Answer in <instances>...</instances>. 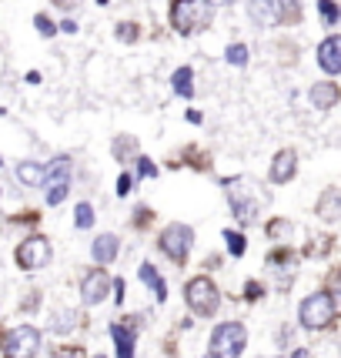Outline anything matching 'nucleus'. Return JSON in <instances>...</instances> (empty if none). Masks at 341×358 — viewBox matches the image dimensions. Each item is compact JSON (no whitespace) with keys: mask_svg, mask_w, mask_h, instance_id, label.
Returning <instances> with one entry per match:
<instances>
[{"mask_svg":"<svg viewBox=\"0 0 341 358\" xmlns=\"http://www.w3.org/2000/svg\"><path fill=\"white\" fill-rule=\"evenodd\" d=\"M335 315H338V308H335V295H331V292H314V295H308L301 301V308H298V318H301V325L308 328V331L328 328L335 322Z\"/></svg>","mask_w":341,"mask_h":358,"instance_id":"obj_1","label":"nucleus"},{"mask_svg":"<svg viewBox=\"0 0 341 358\" xmlns=\"http://www.w3.org/2000/svg\"><path fill=\"white\" fill-rule=\"evenodd\" d=\"M170 24L177 34H198L211 24V3L208 0H177L170 10Z\"/></svg>","mask_w":341,"mask_h":358,"instance_id":"obj_2","label":"nucleus"},{"mask_svg":"<svg viewBox=\"0 0 341 358\" xmlns=\"http://www.w3.org/2000/svg\"><path fill=\"white\" fill-rule=\"evenodd\" d=\"M248 345V331L241 322H224L211 335V358H241Z\"/></svg>","mask_w":341,"mask_h":358,"instance_id":"obj_3","label":"nucleus"},{"mask_svg":"<svg viewBox=\"0 0 341 358\" xmlns=\"http://www.w3.org/2000/svg\"><path fill=\"white\" fill-rule=\"evenodd\" d=\"M184 298H187V308L194 315H201V318H211L217 312V305H221V295H217L215 281L211 278H191L184 288Z\"/></svg>","mask_w":341,"mask_h":358,"instance_id":"obj_4","label":"nucleus"},{"mask_svg":"<svg viewBox=\"0 0 341 358\" xmlns=\"http://www.w3.org/2000/svg\"><path fill=\"white\" fill-rule=\"evenodd\" d=\"M191 245H194V228H191V224H168V228L161 231V251L168 255L170 262H177V265L187 262Z\"/></svg>","mask_w":341,"mask_h":358,"instance_id":"obj_5","label":"nucleus"},{"mask_svg":"<svg viewBox=\"0 0 341 358\" xmlns=\"http://www.w3.org/2000/svg\"><path fill=\"white\" fill-rule=\"evenodd\" d=\"M3 352H7V358H37V352H41V331L34 325L10 328L7 338H3Z\"/></svg>","mask_w":341,"mask_h":358,"instance_id":"obj_6","label":"nucleus"},{"mask_svg":"<svg viewBox=\"0 0 341 358\" xmlns=\"http://www.w3.org/2000/svg\"><path fill=\"white\" fill-rule=\"evenodd\" d=\"M44 194H47V204H61L71 191V157H57L44 174Z\"/></svg>","mask_w":341,"mask_h":358,"instance_id":"obj_7","label":"nucleus"},{"mask_svg":"<svg viewBox=\"0 0 341 358\" xmlns=\"http://www.w3.org/2000/svg\"><path fill=\"white\" fill-rule=\"evenodd\" d=\"M50 262V241L41 238V234H34L27 241H20V248H17V265L27 268V271H37V268H44Z\"/></svg>","mask_w":341,"mask_h":358,"instance_id":"obj_8","label":"nucleus"},{"mask_svg":"<svg viewBox=\"0 0 341 358\" xmlns=\"http://www.w3.org/2000/svg\"><path fill=\"white\" fill-rule=\"evenodd\" d=\"M108 292H110V275L108 271H87L84 275V281H80V298L87 301V305H101L104 298H108Z\"/></svg>","mask_w":341,"mask_h":358,"instance_id":"obj_9","label":"nucleus"},{"mask_svg":"<svg viewBox=\"0 0 341 358\" xmlns=\"http://www.w3.org/2000/svg\"><path fill=\"white\" fill-rule=\"evenodd\" d=\"M248 17L258 24V27H278V24H281L278 0H251V3H248Z\"/></svg>","mask_w":341,"mask_h":358,"instance_id":"obj_10","label":"nucleus"},{"mask_svg":"<svg viewBox=\"0 0 341 358\" xmlns=\"http://www.w3.org/2000/svg\"><path fill=\"white\" fill-rule=\"evenodd\" d=\"M298 171V155L288 148V151H278L275 155V164H271V181L275 185H284V181H291Z\"/></svg>","mask_w":341,"mask_h":358,"instance_id":"obj_11","label":"nucleus"},{"mask_svg":"<svg viewBox=\"0 0 341 358\" xmlns=\"http://www.w3.org/2000/svg\"><path fill=\"white\" fill-rule=\"evenodd\" d=\"M318 64H321V71H325V74H338L341 71V41L335 37V34L318 47Z\"/></svg>","mask_w":341,"mask_h":358,"instance_id":"obj_12","label":"nucleus"},{"mask_svg":"<svg viewBox=\"0 0 341 358\" xmlns=\"http://www.w3.org/2000/svg\"><path fill=\"white\" fill-rule=\"evenodd\" d=\"M117 251H121V245H117L114 234H101V238H94V245H91V255L97 265H110L117 258Z\"/></svg>","mask_w":341,"mask_h":358,"instance_id":"obj_13","label":"nucleus"},{"mask_svg":"<svg viewBox=\"0 0 341 358\" xmlns=\"http://www.w3.org/2000/svg\"><path fill=\"white\" fill-rule=\"evenodd\" d=\"M311 104L318 110H331L338 104V84H331V80L314 84V87H311Z\"/></svg>","mask_w":341,"mask_h":358,"instance_id":"obj_14","label":"nucleus"},{"mask_svg":"<svg viewBox=\"0 0 341 358\" xmlns=\"http://www.w3.org/2000/svg\"><path fill=\"white\" fill-rule=\"evenodd\" d=\"M17 181L27 187H41L44 185V174H47V164H37V161H20L17 164Z\"/></svg>","mask_w":341,"mask_h":358,"instance_id":"obj_15","label":"nucleus"},{"mask_svg":"<svg viewBox=\"0 0 341 358\" xmlns=\"http://www.w3.org/2000/svg\"><path fill=\"white\" fill-rule=\"evenodd\" d=\"M318 218H325V221L341 218V194L335 187H328L325 194H321V201H318Z\"/></svg>","mask_w":341,"mask_h":358,"instance_id":"obj_16","label":"nucleus"},{"mask_svg":"<svg viewBox=\"0 0 341 358\" xmlns=\"http://www.w3.org/2000/svg\"><path fill=\"white\" fill-rule=\"evenodd\" d=\"M140 281L154 288L157 301H164V298H168V288H164V281H161V275H157V268L151 265V262H147V265H140Z\"/></svg>","mask_w":341,"mask_h":358,"instance_id":"obj_17","label":"nucleus"},{"mask_svg":"<svg viewBox=\"0 0 341 358\" xmlns=\"http://www.w3.org/2000/svg\"><path fill=\"white\" fill-rule=\"evenodd\" d=\"M110 335H114V342H117V358H134V338L124 331V325H114Z\"/></svg>","mask_w":341,"mask_h":358,"instance_id":"obj_18","label":"nucleus"},{"mask_svg":"<svg viewBox=\"0 0 341 358\" xmlns=\"http://www.w3.org/2000/svg\"><path fill=\"white\" fill-rule=\"evenodd\" d=\"M191 78H194V71H191V67H181V71H174V78H170L174 91L184 94V97H191V94H194V87H191Z\"/></svg>","mask_w":341,"mask_h":358,"instance_id":"obj_19","label":"nucleus"},{"mask_svg":"<svg viewBox=\"0 0 341 358\" xmlns=\"http://www.w3.org/2000/svg\"><path fill=\"white\" fill-rule=\"evenodd\" d=\"M50 325H54V331H57V335H64V331H71V328L78 325V312H54Z\"/></svg>","mask_w":341,"mask_h":358,"instance_id":"obj_20","label":"nucleus"},{"mask_svg":"<svg viewBox=\"0 0 341 358\" xmlns=\"http://www.w3.org/2000/svg\"><path fill=\"white\" fill-rule=\"evenodd\" d=\"M224 61L231 64V67H245V64H248V47H245V44H231L228 50H224Z\"/></svg>","mask_w":341,"mask_h":358,"instance_id":"obj_21","label":"nucleus"},{"mask_svg":"<svg viewBox=\"0 0 341 358\" xmlns=\"http://www.w3.org/2000/svg\"><path fill=\"white\" fill-rule=\"evenodd\" d=\"M74 218H78V228H91L94 224V208L87 201H80L78 211H74Z\"/></svg>","mask_w":341,"mask_h":358,"instance_id":"obj_22","label":"nucleus"},{"mask_svg":"<svg viewBox=\"0 0 341 358\" xmlns=\"http://www.w3.org/2000/svg\"><path fill=\"white\" fill-rule=\"evenodd\" d=\"M224 241H228V251H231L234 258H241V255H245V234L224 231Z\"/></svg>","mask_w":341,"mask_h":358,"instance_id":"obj_23","label":"nucleus"},{"mask_svg":"<svg viewBox=\"0 0 341 358\" xmlns=\"http://www.w3.org/2000/svg\"><path fill=\"white\" fill-rule=\"evenodd\" d=\"M318 7H321V17H325L328 27H335V24H338V7H335V0H321Z\"/></svg>","mask_w":341,"mask_h":358,"instance_id":"obj_24","label":"nucleus"},{"mask_svg":"<svg viewBox=\"0 0 341 358\" xmlns=\"http://www.w3.org/2000/svg\"><path fill=\"white\" fill-rule=\"evenodd\" d=\"M278 7H281V20H298L301 17V10H298V0H278Z\"/></svg>","mask_w":341,"mask_h":358,"instance_id":"obj_25","label":"nucleus"},{"mask_svg":"<svg viewBox=\"0 0 341 358\" xmlns=\"http://www.w3.org/2000/svg\"><path fill=\"white\" fill-rule=\"evenodd\" d=\"M34 24H37V31L44 34V37H54V34H57V27H54V20H50L47 14H37V17H34Z\"/></svg>","mask_w":341,"mask_h":358,"instance_id":"obj_26","label":"nucleus"},{"mask_svg":"<svg viewBox=\"0 0 341 358\" xmlns=\"http://www.w3.org/2000/svg\"><path fill=\"white\" fill-rule=\"evenodd\" d=\"M138 171L144 174V178H151V174H157V168H154V161H151V157H140V161H138Z\"/></svg>","mask_w":341,"mask_h":358,"instance_id":"obj_27","label":"nucleus"},{"mask_svg":"<svg viewBox=\"0 0 341 358\" xmlns=\"http://www.w3.org/2000/svg\"><path fill=\"white\" fill-rule=\"evenodd\" d=\"M131 187H134V178H131V174H121V178H117V194H124L127 198Z\"/></svg>","mask_w":341,"mask_h":358,"instance_id":"obj_28","label":"nucleus"},{"mask_svg":"<svg viewBox=\"0 0 341 358\" xmlns=\"http://www.w3.org/2000/svg\"><path fill=\"white\" fill-rule=\"evenodd\" d=\"M138 27H131V24H121V27H117V37H121V41H138Z\"/></svg>","mask_w":341,"mask_h":358,"instance_id":"obj_29","label":"nucleus"},{"mask_svg":"<svg viewBox=\"0 0 341 358\" xmlns=\"http://www.w3.org/2000/svg\"><path fill=\"white\" fill-rule=\"evenodd\" d=\"M245 292H248L251 301H254L258 295H264V288H258V281H248V288H245Z\"/></svg>","mask_w":341,"mask_h":358,"instance_id":"obj_30","label":"nucleus"},{"mask_svg":"<svg viewBox=\"0 0 341 358\" xmlns=\"http://www.w3.org/2000/svg\"><path fill=\"white\" fill-rule=\"evenodd\" d=\"M54 358H84V355H80L78 348H61V352H57Z\"/></svg>","mask_w":341,"mask_h":358,"instance_id":"obj_31","label":"nucleus"},{"mask_svg":"<svg viewBox=\"0 0 341 358\" xmlns=\"http://www.w3.org/2000/svg\"><path fill=\"white\" fill-rule=\"evenodd\" d=\"M114 301H124V281H114Z\"/></svg>","mask_w":341,"mask_h":358,"instance_id":"obj_32","label":"nucleus"},{"mask_svg":"<svg viewBox=\"0 0 341 358\" xmlns=\"http://www.w3.org/2000/svg\"><path fill=\"white\" fill-rule=\"evenodd\" d=\"M54 3H61V7H71V3H74V0H54Z\"/></svg>","mask_w":341,"mask_h":358,"instance_id":"obj_33","label":"nucleus"},{"mask_svg":"<svg viewBox=\"0 0 341 358\" xmlns=\"http://www.w3.org/2000/svg\"><path fill=\"white\" fill-rule=\"evenodd\" d=\"M208 3H234V0H208Z\"/></svg>","mask_w":341,"mask_h":358,"instance_id":"obj_34","label":"nucleus"},{"mask_svg":"<svg viewBox=\"0 0 341 358\" xmlns=\"http://www.w3.org/2000/svg\"><path fill=\"white\" fill-rule=\"evenodd\" d=\"M97 358H101V355H97Z\"/></svg>","mask_w":341,"mask_h":358,"instance_id":"obj_35","label":"nucleus"},{"mask_svg":"<svg viewBox=\"0 0 341 358\" xmlns=\"http://www.w3.org/2000/svg\"><path fill=\"white\" fill-rule=\"evenodd\" d=\"M208 358H211V355H208Z\"/></svg>","mask_w":341,"mask_h":358,"instance_id":"obj_36","label":"nucleus"}]
</instances>
